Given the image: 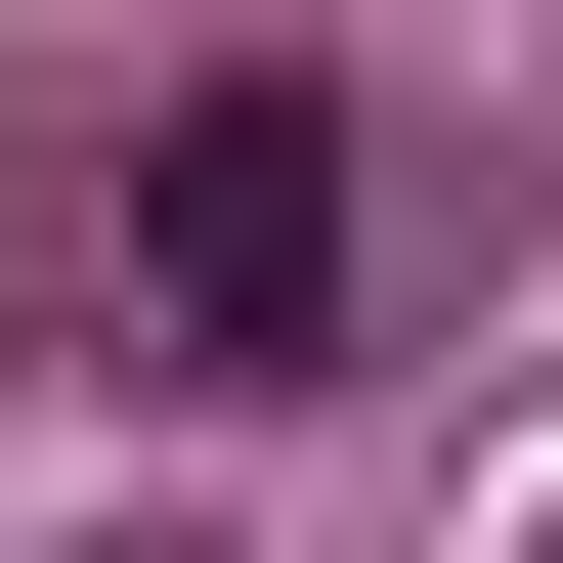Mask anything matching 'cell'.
Segmentation results:
<instances>
[{
    "label": "cell",
    "instance_id": "2",
    "mask_svg": "<svg viewBox=\"0 0 563 563\" xmlns=\"http://www.w3.org/2000/svg\"><path fill=\"white\" fill-rule=\"evenodd\" d=\"M87 563H217V520H87Z\"/></svg>",
    "mask_w": 563,
    "mask_h": 563
},
{
    "label": "cell",
    "instance_id": "1",
    "mask_svg": "<svg viewBox=\"0 0 563 563\" xmlns=\"http://www.w3.org/2000/svg\"><path fill=\"white\" fill-rule=\"evenodd\" d=\"M131 390H347V87L217 44L131 131Z\"/></svg>",
    "mask_w": 563,
    "mask_h": 563
}]
</instances>
